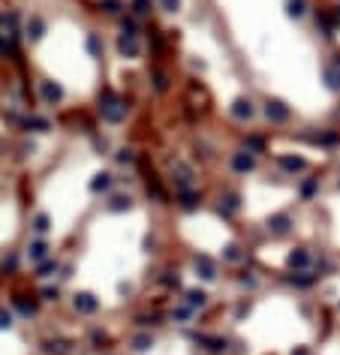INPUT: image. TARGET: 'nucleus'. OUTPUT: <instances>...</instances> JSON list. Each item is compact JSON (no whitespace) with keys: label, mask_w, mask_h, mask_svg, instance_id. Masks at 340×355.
<instances>
[{"label":"nucleus","mask_w":340,"mask_h":355,"mask_svg":"<svg viewBox=\"0 0 340 355\" xmlns=\"http://www.w3.org/2000/svg\"><path fill=\"white\" fill-rule=\"evenodd\" d=\"M102 118L105 120H120L123 118V105L112 97H105V105H102Z\"/></svg>","instance_id":"nucleus-1"},{"label":"nucleus","mask_w":340,"mask_h":355,"mask_svg":"<svg viewBox=\"0 0 340 355\" xmlns=\"http://www.w3.org/2000/svg\"><path fill=\"white\" fill-rule=\"evenodd\" d=\"M118 51H120L123 58H136V55H139V42H136V37H127V33H123L120 42H118Z\"/></svg>","instance_id":"nucleus-2"},{"label":"nucleus","mask_w":340,"mask_h":355,"mask_svg":"<svg viewBox=\"0 0 340 355\" xmlns=\"http://www.w3.org/2000/svg\"><path fill=\"white\" fill-rule=\"evenodd\" d=\"M76 310H79V313H94V310H97V298L87 295V292L76 295Z\"/></svg>","instance_id":"nucleus-3"},{"label":"nucleus","mask_w":340,"mask_h":355,"mask_svg":"<svg viewBox=\"0 0 340 355\" xmlns=\"http://www.w3.org/2000/svg\"><path fill=\"white\" fill-rule=\"evenodd\" d=\"M265 115H268V120H277V123L289 118V112H286L280 102H268V105H265Z\"/></svg>","instance_id":"nucleus-4"},{"label":"nucleus","mask_w":340,"mask_h":355,"mask_svg":"<svg viewBox=\"0 0 340 355\" xmlns=\"http://www.w3.org/2000/svg\"><path fill=\"white\" fill-rule=\"evenodd\" d=\"M42 97H45L48 102H58V99L63 97V91H60V84H51V81H45V84H42Z\"/></svg>","instance_id":"nucleus-5"},{"label":"nucleus","mask_w":340,"mask_h":355,"mask_svg":"<svg viewBox=\"0 0 340 355\" xmlns=\"http://www.w3.org/2000/svg\"><path fill=\"white\" fill-rule=\"evenodd\" d=\"M151 346H154L151 334H139L136 340H133V349H136V352H145V349H151Z\"/></svg>","instance_id":"nucleus-6"},{"label":"nucleus","mask_w":340,"mask_h":355,"mask_svg":"<svg viewBox=\"0 0 340 355\" xmlns=\"http://www.w3.org/2000/svg\"><path fill=\"white\" fill-rule=\"evenodd\" d=\"M196 268H202V277H205V280H214V265H211L205 256L196 259Z\"/></svg>","instance_id":"nucleus-7"},{"label":"nucleus","mask_w":340,"mask_h":355,"mask_svg":"<svg viewBox=\"0 0 340 355\" xmlns=\"http://www.w3.org/2000/svg\"><path fill=\"white\" fill-rule=\"evenodd\" d=\"M232 115H235V118H250V115H253V109H250V102L238 99V102H235V109H232Z\"/></svg>","instance_id":"nucleus-8"},{"label":"nucleus","mask_w":340,"mask_h":355,"mask_svg":"<svg viewBox=\"0 0 340 355\" xmlns=\"http://www.w3.org/2000/svg\"><path fill=\"white\" fill-rule=\"evenodd\" d=\"M235 169H238V172H250V169H253V157L238 154V157H235Z\"/></svg>","instance_id":"nucleus-9"},{"label":"nucleus","mask_w":340,"mask_h":355,"mask_svg":"<svg viewBox=\"0 0 340 355\" xmlns=\"http://www.w3.org/2000/svg\"><path fill=\"white\" fill-rule=\"evenodd\" d=\"M109 187H112V178L109 175H97V181L91 184V190H97V193L100 190H109Z\"/></svg>","instance_id":"nucleus-10"},{"label":"nucleus","mask_w":340,"mask_h":355,"mask_svg":"<svg viewBox=\"0 0 340 355\" xmlns=\"http://www.w3.org/2000/svg\"><path fill=\"white\" fill-rule=\"evenodd\" d=\"M130 208V196H118V199H112V205H109V211H127Z\"/></svg>","instance_id":"nucleus-11"},{"label":"nucleus","mask_w":340,"mask_h":355,"mask_svg":"<svg viewBox=\"0 0 340 355\" xmlns=\"http://www.w3.org/2000/svg\"><path fill=\"white\" fill-rule=\"evenodd\" d=\"M304 6H307V3H304V0H289V15H295V19H301V15H304Z\"/></svg>","instance_id":"nucleus-12"},{"label":"nucleus","mask_w":340,"mask_h":355,"mask_svg":"<svg viewBox=\"0 0 340 355\" xmlns=\"http://www.w3.org/2000/svg\"><path fill=\"white\" fill-rule=\"evenodd\" d=\"M45 352H48V355H66V343H51V340H48V343H45Z\"/></svg>","instance_id":"nucleus-13"},{"label":"nucleus","mask_w":340,"mask_h":355,"mask_svg":"<svg viewBox=\"0 0 340 355\" xmlns=\"http://www.w3.org/2000/svg\"><path fill=\"white\" fill-rule=\"evenodd\" d=\"M187 298H190V307H202V304H205V298H208V295H205V292H190V295H187Z\"/></svg>","instance_id":"nucleus-14"},{"label":"nucleus","mask_w":340,"mask_h":355,"mask_svg":"<svg viewBox=\"0 0 340 355\" xmlns=\"http://www.w3.org/2000/svg\"><path fill=\"white\" fill-rule=\"evenodd\" d=\"M271 229H274V232H286V229H289V220H286V217H274Z\"/></svg>","instance_id":"nucleus-15"},{"label":"nucleus","mask_w":340,"mask_h":355,"mask_svg":"<svg viewBox=\"0 0 340 355\" xmlns=\"http://www.w3.org/2000/svg\"><path fill=\"white\" fill-rule=\"evenodd\" d=\"M27 30H30V37H33V39L42 37V21H40V19H33V21L27 24Z\"/></svg>","instance_id":"nucleus-16"},{"label":"nucleus","mask_w":340,"mask_h":355,"mask_svg":"<svg viewBox=\"0 0 340 355\" xmlns=\"http://www.w3.org/2000/svg\"><path fill=\"white\" fill-rule=\"evenodd\" d=\"M42 256H45V244H33V247H30V259L40 262Z\"/></svg>","instance_id":"nucleus-17"},{"label":"nucleus","mask_w":340,"mask_h":355,"mask_svg":"<svg viewBox=\"0 0 340 355\" xmlns=\"http://www.w3.org/2000/svg\"><path fill=\"white\" fill-rule=\"evenodd\" d=\"M87 51H91V55H100V39H97V33H91V37H87Z\"/></svg>","instance_id":"nucleus-18"},{"label":"nucleus","mask_w":340,"mask_h":355,"mask_svg":"<svg viewBox=\"0 0 340 355\" xmlns=\"http://www.w3.org/2000/svg\"><path fill=\"white\" fill-rule=\"evenodd\" d=\"M33 229H37V232H45V229H48V217H45V214H40L37 220H33Z\"/></svg>","instance_id":"nucleus-19"},{"label":"nucleus","mask_w":340,"mask_h":355,"mask_svg":"<svg viewBox=\"0 0 340 355\" xmlns=\"http://www.w3.org/2000/svg\"><path fill=\"white\" fill-rule=\"evenodd\" d=\"M328 87H340V73H337V69H328Z\"/></svg>","instance_id":"nucleus-20"},{"label":"nucleus","mask_w":340,"mask_h":355,"mask_svg":"<svg viewBox=\"0 0 340 355\" xmlns=\"http://www.w3.org/2000/svg\"><path fill=\"white\" fill-rule=\"evenodd\" d=\"M181 205H184V208H193V205H196V196L184 190V193H181Z\"/></svg>","instance_id":"nucleus-21"},{"label":"nucleus","mask_w":340,"mask_h":355,"mask_svg":"<svg viewBox=\"0 0 340 355\" xmlns=\"http://www.w3.org/2000/svg\"><path fill=\"white\" fill-rule=\"evenodd\" d=\"M160 3H163V9H166V12H175L178 6H181V0H160Z\"/></svg>","instance_id":"nucleus-22"},{"label":"nucleus","mask_w":340,"mask_h":355,"mask_svg":"<svg viewBox=\"0 0 340 355\" xmlns=\"http://www.w3.org/2000/svg\"><path fill=\"white\" fill-rule=\"evenodd\" d=\"M102 6H105V12H118L120 9V0H102Z\"/></svg>","instance_id":"nucleus-23"},{"label":"nucleus","mask_w":340,"mask_h":355,"mask_svg":"<svg viewBox=\"0 0 340 355\" xmlns=\"http://www.w3.org/2000/svg\"><path fill=\"white\" fill-rule=\"evenodd\" d=\"M283 166H286V169H295V172H298V169H304L301 159H283Z\"/></svg>","instance_id":"nucleus-24"},{"label":"nucleus","mask_w":340,"mask_h":355,"mask_svg":"<svg viewBox=\"0 0 340 355\" xmlns=\"http://www.w3.org/2000/svg\"><path fill=\"white\" fill-rule=\"evenodd\" d=\"M9 322H12V316L6 310H0V328H9Z\"/></svg>","instance_id":"nucleus-25"},{"label":"nucleus","mask_w":340,"mask_h":355,"mask_svg":"<svg viewBox=\"0 0 340 355\" xmlns=\"http://www.w3.org/2000/svg\"><path fill=\"white\" fill-rule=\"evenodd\" d=\"M304 262H307V253H292V265H304Z\"/></svg>","instance_id":"nucleus-26"},{"label":"nucleus","mask_w":340,"mask_h":355,"mask_svg":"<svg viewBox=\"0 0 340 355\" xmlns=\"http://www.w3.org/2000/svg\"><path fill=\"white\" fill-rule=\"evenodd\" d=\"M118 163H133V154L130 151H120L118 154Z\"/></svg>","instance_id":"nucleus-27"},{"label":"nucleus","mask_w":340,"mask_h":355,"mask_svg":"<svg viewBox=\"0 0 340 355\" xmlns=\"http://www.w3.org/2000/svg\"><path fill=\"white\" fill-rule=\"evenodd\" d=\"M154 81H157V91H166V76H157Z\"/></svg>","instance_id":"nucleus-28"},{"label":"nucleus","mask_w":340,"mask_h":355,"mask_svg":"<svg viewBox=\"0 0 340 355\" xmlns=\"http://www.w3.org/2000/svg\"><path fill=\"white\" fill-rule=\"evenodd\" d=\"M226 259H238V247H226Z\"/></svg>","instance_id":"nucleus-29"},{"label":"nucleus","mask_w":340,"mask_h":355,"mask_svg":"<svg viewBox=\"0 0 340 355\" xmlns=\"http://www.w3.org/2000/svg\"><path fill=\"white\" fill-rule=\"evenodd\" d=\"M136 12H148V0H136Z\"/></svg>","instance_id":"nucleus-30"},{"label":"nucleus","mask_w":340,"mask_h":355,"mask_svg":"<svg viewBox=\"0 0 340 355\" xmlns=\"http://www.w3.org/2000/svg\"><path fill=\"white\" fill-rule=\"evenodd\" d=\"M292 355H307V352H304V349H298V352H292Z\"/></svg>","instance_id":"nucleus-31"}]
</instances>
